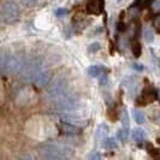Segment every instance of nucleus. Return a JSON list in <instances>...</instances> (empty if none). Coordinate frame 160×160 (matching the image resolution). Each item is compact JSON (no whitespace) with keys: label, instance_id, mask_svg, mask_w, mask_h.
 I'll list each match as a JSON object with an SVG mask.
<instances>
[{"label":"nucleus","instance_id":"1","mask_svg":"<svg viewBox=\"0 0 160 160\" xmlns=\"http://www.w3.org/2000/svg\"><path fill=\"white\" fill-rule=\"evenodd\" d=\"M41 157L45 159H63L65 158L64 148L54 143H42L39 148Z\"/></svg>","mask_w":160,"mask_h":160},{"label":"nucleus","instance_id":"2","mask_svg":"<svg viewBox=\"0 0 160 160\" xmlns=\"http://www.w3.org/2000/svg\"><path fill=\"white\" fill-rule=\"evenodd\" d=\"M48 98L54 102L58 99H60L62 96H64L68 94V86L66 82L62 78H57L49 87L47 90Z\"/></svg>","mask_w":160,"mask_h":160},{"label":"nucleus","instance_id":"3","mask_svg":"<svg viewBox=\"0 0 160 160\" xmlns=\"http://www.w3.org/2000/svg\"><path fill=\"white\" fill-rule=\"evenodd\" d=\"M59 128H60V131H62L64 135H66V136H77V135L81 134L80 127H77V125H75V124H71V123H69V122H63V123H60Z\"/></svg>","mask_w":160,"mask_h":160},{"label":"nucleus","instance_id":"4","mask_svg":"<svg viewBox=\"0 0 160 160\" xmlns=\"http://www.w3.org/2000/svg\"><path fill=\"white\" fill-rule=\"evenodd\" d=\"M155 90L153 88H149V87H147V88L143 89V92H142V94L141 96L137 99V105H148L151 104L152 101L155 100Z\"/></svg>","mask_w":160,"mask_h":160},{"label":"nucleus","instance_id":"5","mask_svg":"<svg viewBox=\"0 0 160 160\" xmlns=\"http://www.w3.org/2000/svg\"><path fill=\"white\" fill-rule=\"evenodd\" d=\"M104 10V0H90L87 4V12L92 15H100Z\"/></svg>","mask_w":160,"mask_h":160},{"label":"nucleus","instance_id":"6","mask_svg":"<svg viewBox=\"0 0 160 160\" xmlns=\"http://www.w3.org/2000/svg\"><path fill=\"white\" fill-rule=\"evenodd\" d=\"M49 80H51V73L48 71H45V70H41L38 73V76L35 77L34 83L36 86H39V87H43V86H46L48 82H49Z\"/></svg>","mask_w":160,"mask_h":160},{"label":"nucleus","instance_id":"7","mask_svg":"<svg viewBox=\"0 0 160 160\" xmlns=\"http://www.w3.org/2000/svg\"><path fill=\"white\" fill-rule=\"evenodd\" d=\"M131 137H132L134 141H136L138 143H140V142H143L144 140H146V131L141 128L134 129V130L131 131Z\"/></svg>","mask_w":160,"mask_h":160},{"label":"nucleus","instance_id":"8","mask_svg":"<svg viewBox=\"0 0 160 160\" xmlns=\"http://www.w3.org/2000/svg\"><path fill=\"white\" fill-rule=\"evenodd\" d=\"M107 134H108V127L106 124H102V125H100L98 128V130H96V138L102 142L105 138H106V136H107Z\"/></svg>","mask_w":160,"mask_h":160},{"label":"nucleus","instance_id":"9","mask_svg":"<svg viewBox=\"0 0 160 160\" xmlns=\"http://www.w3.org/2000/svg\"><path fill=\"white\" fill-rule=\"evenodd\" d=\"M102 147H104L105 149H116L118 147V144H117L116 138H113V137H106L104 141H102Z\"/></svg>","mask_w":160,"mask_h":160},{"label":"nucleus","instance_id":"10","mask_svg":"<svg viewBox=\"0 0 160 160\" xmlns=\"http://www.w3.org/2000/svg\"><path fill=\"white\" fill-rule=\"evenodd\" d=\"M88 73L92 76V77H99L104 73V69L99 65H92L88 69Z\"/></svg>","mask_w":160,"mask_h":160},{"label":"nucleus","instance_id":"11","mask_svg":"<svg viewBox=\"0 0 160 160\" xmlns=\"http://www.w3.org/2000/svg\"><path fill=\"white\" fill-rule=\"evenodd\" d=\"M141 45H140V42L137 40L132 41L131 42V52H132V54L136 57V58H138V57L141 56Z\"/></svg>","mask_w":160,"mask_h":160},{"label":"nucleus","instance_id":"12","mask_svg":"<svg viewBox=\"0 0 160 160\" xmlns=\"http://www.w3.org/2000/svg\"><path fill=\"white\" fill-rule=\"evenodd\" d=\"M143 36H144L146 42H148V43L153 42V40H154V32H153V29L151 28V27H148V28L144 29Z\"/></svg>","mask_w":160,"mask_h":160},{"label":"nucleus","instance_id":"13","mask_svg":"<svg viewBox=\"0 0 160 160\" xmlns=\"http://www.w3.org/2000/svg\"><path fill=\"white\" fill-rule=\"evenodd\" d=\"M132 116H134V119L136 122L137 124H143L144 122H146V117H144V113L141 112V111H137L135 110L134 113H132Z\"/></svg>","mask_w":160,"mask_h":160},{"label":"nucleus","instance_id":"14","mask_svg":"<svg viewBox=\"0 0 160 160\" xmlns=\"http://www.w3.org/2000/svg\"><path fill=\"white\" fill-rule=\"evenodd\" d=\"M129 132H130L129 129L123 128V127H122V129L118 131V138H119L122 142H127V141H128V137H129Z\"/></svg>","mask_w":160,"mask_h":160},{"label":"nucleus","instance_id":"15","mask_svg":"<svg viewBox=\"0 0 160 160\" xmlns=\"http://www.w3.org/2000/svg\"><path fill=\"white\" fill-rule=\"evenodd\" d=\"M122 127L129 129V114L127 110H124V112L122 113Z\"/></svg>","mask_w":160,"mask_h":160},{"label":"nucleus","instance_id":"16","mask_svg":"<svg viewBox=\"0 0 160 160\" xmlns=\"http://www.w3.org/2000/svg\"><path fill=\"white\" fill-rule=\"evenodd\" d=\"M148 151H149V154L152 155L153 158H160L159 149H155V148H153V146H148Z\"/></svg>","mask_w":160,"mask_h":160},{"label":"nucleus","instance_id":"17","mask_svg":"<svg viewBox=\"0 0 160 160\" xmlns=\"http://www.w3.org/2000/svg\"><path fill=\"white\" fill-rule=\"evenodd\" d=\"M100 49V43H98V42H94V43H92L90 46L88 47V51L89 53H95Z\"/></svg>","mask_w":160,"mask_h":160},{"label":"nucleus","instance_id":"18","mask_svg":"<svg viewBox=\"0 0 160 160\" xmlns=\"http://www.w3.org/2000/svg\"><path fill=\"white\" fill-rule=\"evenodd\" d=\"M66 15H68V10L66 8H58L56 11V16L59 17V18L66 16Z\"/></svg>","mask_w":160,"mask_h":160},{"label":"nucleus","instance_id":"19","mask_svg":"<svg viewBox=\"0 0 160 160\" xmlns=\"http://www.w3.org/2000/svg\"><path fill=\"white\" fill-rule=\"evenodd\" d=\"M153 27H154V28L160 32V15L155 16L154 21H153Z\"/></svg>","mask_w":160,"mask_h":160},{"label":"nucleus","instance_id":"20","mask_svg":"<svg viewBox=\"0 0 160 160\" xmlns=\"http://www.w3.org/2000/svg\"><path fill=\"white\" fill-rule=\"evenodd\" d=\"M132 69H135L136 71H142L144 69V66L142 64H138V63H134L132 64Z\"/></svg>","mask_w":160,"mask_h":160},{"label":"nucleus","instance_id":"21","mask_svg":"<svg viewBox=\"0 0 160 160\" xmlns=\"http://www.w3.org/2000/svg\"><path fill=\"white\" fill-rule=\"evenodd\" d=\"M88 159H93V160H95V159H101V155L100 154H98V153L95 152H93L88 157Z\"/></svg>","mask_w":160,"mask_h":160},{"label":"nucleus","instance_id":"22","mask_svg":"<svg viewBox=\"0 0 160 160\" xmlns=\"http://www.w3.org/2000/svg\"><path fill=\"white\" fill-rule=\"evenodd\" d=\"M153 0H144V6H148L151 2H152Z\"/></svg>","mask_w":160,"mask_h":160},{"label":"nucleus","instance_id":"23","mask_svg":"<svg viewBox=\"0 0 160 160\" xmlns=\"http://www.w3.org/2000/svg\"><path fill=\"white\" fill-rule=\"evenodd\" d=\"M158 96H159V99H160V90L158 92Z\"/></svg>","mask_w":160,"mask_h":160},{"label":"nucleus","instance_id":"24","mask_svg":"<svg viewBox=\"0 0 160 160\" xmlns=\"http://www.w3.org/2000/svg\"><path fill=\"white\" fill-rule=\"evenodd\" d=\"M118 1H120V0H118Z\"/></svg>","mask_w":160,"mask_h":160}]
</instances>
